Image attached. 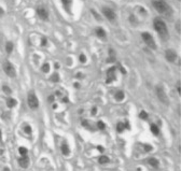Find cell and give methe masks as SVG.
Masks as SVG:
<instances>
[{"label": "cell", "instance_id": "obj_22", "mask_svg": "<svg viewBox=\"0 0 181 171\" xmlns=\"http://www.w3.org/2000/svg\"><path fill=\"white\" fill-rule=\"evenodd\" d=\"M51 81L52 82H55V83H57L59 82V75L57 73H54L51 75Z\"/></svg>", "mask_w": 181, "mask_h": 171}, {"label": "cell", "instance_id": "obj_3", "mask_svg": "<svg viewBox=\"0 0 181 171\" xmlns=\"http://www.w3.org/2000/svg\"><path fill=\"white\" fill-rule=\"evenodd\" d=\"M141 39L144 41L146 45L149 46L151 50H157V43H155V40H154V38L151 33H141Z\"/></svg>", "mask_w": 181, "mask_h": 171}, {"label": "cell", "instance_id": "obj_29", "mask_svg": "<svg viewBox=\"0 0 181 171\" xmlns=\"http://www.w3.org/2000/svg\"><path fill=\"white\" fill-rule=\"evenodd\" d=\"M24 130H25V132H27L28 134H31V127L30 126H25Z\"/></svg>", "mask_w": 181, "mask_h": 171}, {"label": "cell", "instance_id": "obj_24", "mask_svg": "<svg viewBox=\"0 0 181 171\" xmlns=\"http://www.w3.org/2000/svg\"><path fill=\"white\" fill-rule=\"evenodd\" d=\"M18 152H20V154H21L22 156H27V153H28L27 149H25V147H20V149H18Z\"/></svg>", "mask_w": 181, "mask_h": 171}, {"label": "cell", "instance_id": "obj_30", "mask_svg": "<svg viewBox=\"0 0 181 171\" xmlns=\"http://www.w3.org/2000/svg\"><path fill=\"white\" fill-rule=\"evenodd\" d=\"M46 44H48V39H46L45 37H43L41 39V45L42 46H45Z\"/></svg>", "mask_w": 181, "mask_h": 171}, {"label": "cell", "instance_id": "obj_21", "mask_svg": "<svg viewBox=\"0 0 181 171\" xmlns=\"http://www.w3.org/2000/svg\"><path fill=\"white\" fill-rule=\"evenodd\" d=\"M150 129H151V132H152L153 134L159 136V134H160V129H159V127H157L155 124H152L151 127H150Z\"/></svg>", "mask_w": 181, "mask_h": 171}, {"label": "cell", "instance_id": "obj_1", "mask_svg": "<svg viewBox=\"0 0 181 171\" xmlns=\"http://www.w3.org/2000/svg\"><path fill=\"white\" fill-rule=\"evenodd\" d=\"M151 3H152L153 8L163 16L169 18L174 14L173 9L166 2V0H151Z\"/></svg>", "mask_w": 181, "mask_h": 171}, {"label": "cell", "instance_id": "obj_23", "mask_svg": "<svg viewBox=\"0 0 181 171\" xmlns=\"http://www.w3.org/2000/svg\"><path fill=\"white\" fill-rule=\"evenodd\" d=\"M2 90H3V92H4V93H5L7 95H10L11 93H12V90H11V88H10V87H9L8 85H3V86H2Z\"/></svg>", "mask_w": 181, "mask_h": 171}, {"label": "cell", "instance_id": "obj_13", "mask_svg": "<svg viewBox=\"0 0 181 171\" xmlns=\"http://www.w3.org/2000/svg\"><path fill=\"white\" fill-rule=\"evenodd\" d=\"M63 7L65 8L67 12H70V8H71V4H72V0H61Z\"/></svg>", "mask_w": 181, "mask_h": 171}, {"label": "cell", "instance_id": "obj_35", "mask_svg": "<svg viewBox=\"0 0 181 171\" xmlns=\"http://www.w3.org/2000/svg\"><path fill=\"white\" fill-rule=\"evenodd\" d=\"M1 137H2V134H1V131H0V140H1Z\"/></svg>", "mask_w": 181, "mask_h": 171}, {"label": "cell", "instance_id": "obj_4", "mask_svg": "<svg viewBox=\"0 0 181 171\" xmlns=\"http://www.w3.org/2000/svg\"><path fill=\"white\" fill-rule=\"evenodd\" d=\"M155 94H157V97L159 98V100H160L162 103H164V105H166V106H168L169 105L168 96L166 95L165 90L161 85H157V87H155Z\"/></svg>", "mask_w": 181, "mask_h": 171}, {"label": "cell", "instance_id": "obj_32", "mask_svg": "<svg viewBox=\"0 0 181 171\" xmlns=\"http://www.w3.org/2000/svg\"><path fill=\"white\" fill-rule=\"evenodd\" d=\"M3 14H4L3 9H1V8H0V17H2V16H3Z\"/></svg>", "mask_w": 181, "mask_h": 171}, {"label": "cell", "instance_id": "obj_2", "mask_svg": "<svg viewBox=\"0 0 181 171\" xmlns=\"http://www.w3.org/2000/svg\"><path fill=\"white\" fill-rule=\"evenodd\" d=\"M153 28L154 30L159 33V36L162 40H168L169 38V33H168V28L165 24V22L161 18H154L153 20Z\"/></svg>", "mask_w": 181, "mask_h": 171}, {"label": "cell", "instance_id": "obj_16", "mask_svg": "<svg viewBox=\"0 0 181 171\" xmlns=\"http://www.w3.org/2000/svg\"><path fill=\"white\" fill-rule=\"evenodd\" d=\"M98 162L99 164H101V165H106V164H108L110 162V158H109L108 156H106V155H101V156L99 157Z\"/></svg>", "mask_w": 181, "mask_h": 171}, {"label": "cell", "instance_id": "obj_26", "mask_svg": "<svg viewBox=\"0 0 181 171\" xmlns=\"http://www.w3.org/2000/svg\"><path fill=\"white\" fill-rule=\"evenodd\" d=\"M105 127H106V125L103 124V122H101V121H99V122L97 123V128H98V129H100V130H103V129H105Z\"/></svg>", "mask_w": 181, "mask_h": 171}, {"label": "cell", "instance_id": "obj_5", "mask_svg": "<svg viewBox=\"0 0 181 171\" xmlns=\"http://www.w3.org/2000/svg\"><path fill=\"white\" fill-rule=\"evenodd\" d=\"M101 12H103V16L106 17L109 22H111V23L115 22V20H116V13H115V11L112 8H109V7H103Z\"/></svg>", "mask_w": 181, "mask_h": 171}, {"label": "cell", "instance_id": "obj_31", "mask_svg": "<svg viewBox=\"0 0 181 171\" xmlns=\"http://www.w3.org/2000/svg\"><path fill=\"white\" fill-rule=\"evenodd\" d=\"M177 90H178V94H180V83H179V82L177 83Z\"/></svg>", "mask_w": 181, "mask_h": 171}, {"label": "cell", "instance_id": "obj_14", "mask_svg": "<svg viewBox=\"0 0 181 171\" xmlns=\"http://www.w3.org/2000/svg\"><path fill=\"white\" fill-rule=\"evenodd\" d=\"M13 49H14V45L11 41H8L7 43H5V52L7 54H11L13 52Z\"/></svg>", "mask_w": 181, "mask_h": 171}, {"label": "cell", "instance_id": "obj_25", "mask_svg": "<svg viewBox=\"0 0 181 171\" xmlns=\"http://www.w3.org/2000/svg\"><path fill=\"white\" fill-rule=\"evenodd\" d=\"M41 69H42V71H43L44 73L49 72V71H50V65H49V64H43V65H42V67H41Z\"/></svg>", "mask_w": 181, "mask_h": 171}, {"label": "cell", "instance_id": "obj_34", "mask_svg": "<svg viewBox=\"0 0 181 171\" xmlns=\"http://www.w3.org/2000/svg\"><path fill=\"white\" fill-rule=\"evenodd\" d=\"M58 68H59V65H58L57 62H56V64H55V69H58Z\"/></svg>", "mask_w": 181, "mask_h": 171}, {"label": "cell", "instance_id": "obj_8", "mask_svg": "<svg viewBox=\"0 0 181 171\" xmlns=\"http://www.w3.org/2000/svg\"><path fill=\"white\" fill-rule=\"evenodd\" d=\"M165 58H166V60L168 61V62H175V61L177 60L178 55L175 50L168 49L165 51Z\"/></svg>", "mask_w": 181, "mask_h": 171}, {"label": "cell", "instance_id": "obj_27", "mask_svg": "<svg viewBox=\"0 0 181 171\" xmlns=\"http://www.w3.org/2000/svg\"><path fill=\"white\" fill-rule=\"evenodd\" d=\"M140 118H142V119H147L148 118V114H147V112H144V111H141L139 114Z\"/></svg>", "mask_w": 181, "mask_h": 171}, {"label": "cell", "instance_id": "obj_10", "mask_svg": "<svg viewBox=\"0 0 181 171\" xmlns=\"http://www.w3.org/2000/svg\"><path fill=\"white\" fill-rule=\"evenodd\" d=\"M37 14L41 20H49V11H48L46 8H44V7H38Z\"/></svg>", "mask_w": 181, "mask_h": 171}, {"label": "cell", "instance_id": "obj_19", "mask_svg": "<svg viewBox=\"0 0 181 171\" xmlns=\"http://www.w3.org/2000/svg\"><path fill=\"white\" fill-rule=\"evenodd\" d=\"M124 92H122V90H119V92H116L114 95V98L118 100V101H121V100H123L124 99Z\"/></svg>", "mask_w": 181, "mask_h": 171}, {"label": "cell", "instance_id": "obj_7", "mask_svg": "<svg viewBox=\"0 0 181 171\" xmlns=\"http://www.w3.org/2000/svg\"><path fill=\"white\" fill-rule=\"evenodd\" d=\"M27 103H28V107L33 110H36L39 107V100H38V97L36 96L35 93H29L28 96H27Z\"/></svg>", "mask_w": 181, "mask_h": 171}, {"label": "cell", "instance_id": "obj_18", "mask_svg": "<svg viewBox=\"0 0 181 171\" xmlns=\"http://www.w3.org/2000/svg\"><path fill=\"white\" fill-rule=\"evenodd\" d=\"M148 164L150 165V166H152V167H154V168H157L159 167V160L157 159H155V158H149L148 159Z\"/></svg>", "mask_w": 181, "mask_h": 171}, {"label": "cell", "instance_id": "obj_6", "mask_svg": "<svg viewBox=\"0 0 181 171\" xmlns=\"http://www.w3.org/2000/svg\"><path fill=\"white\" fill-rule=\"evenodd\" d=\"M2 69H3L4 73L7 74L8 77H15V75H16V70H15V68H14V66H13L9 60H5L3 62V65H2Z\"/></svg>", "mask_w": 181, "mask_h": 171}, {"label": "cell", "instance_id": "obj_15", "mask_svg": "<svg viewBox=\"0 0 181 171\" xmlns=\"http://www.w3.org/2000/svg\"><path fill=\"white\" fill-rule=\"evenodd\" d=\"M125 128H129L128 123H125V124H123V123H119V124H118V126H116V129H118L119 132H122Z\"/></svg>", "mask_w": 181, "mask_h": 171}, {"label": "cell", "instance_id": "obj_33", "mask_svg": "<svg viewBox=\"0 0 181 171\" xmlns=\"http://www.w3.org/2000/svg\"><path fill=\"white\" fill-rule=\"evenodd\" d=\"M54 98H55V97H54L53 95H51V96L49 97V100H50V101H54Z\"/></svg>", "mask_w": 181, "mask_h": 171}, {"label": "cell", "instance_id": "obj_9", "mask_svg": "<svg viewBox=\"0 0 181 171\" xmlns=\"http://www.w3.org/2000/svg\"><path fill=\"white\" fill-rule=\"evenodd\" d=\"M115 77H116V68L115 67H110L107 70V80H106V82L111 83L115 80Z\"/></svg>", "mask_w": 181, "mask_h": 171}, {"label": "cell", "instance_id": "obj_20", "mask_svg": "<svg viewBox=\"0 0 181 171\" xmlns=\"http://www.w3.org/2000/svg\"><path fill=\"white\" fill-rule=\"evenodd\" d=\"M16 100L14 99V98H9L8 100H7V106L9 108H14V107L16 106Z\"/></svg>", "mask_w": 181, "mask_h": 171}, {"label": "cell", "instance_id": "obj_17", "mask_svg": "<svg viewBox=\"0 0 181 171\" xmlns=\"http://www.w3.org/2000/svg\"><path fill=\"white\" fill-rule=\"evenodd\" d=\"M61 150H62L63 155H65V156H67V155H69L70 150H69V147L67 145L66 143H64V144H63L62 147H61Z\"/></svg>", "mask_w": 181, "mask_h": 171}, {"label": "cell", "instance_id": "obj_12", "mask_svg": "<svg viewBox=\"0 0 181 171\" xmlns=\"http://www.w3.org/2000/svg\"><path fill=\"white\" fill-rule=\"evenodd\" d=\"M18 164H20V166L22 168H26L29 166V159L27 156H22L21 158H18Z\"/></svg>", "mask_w": 181, "mask_h": 171}, {"label": "cell", "instance_id": "obj_28", "mask_svg": "<svg viewBox=\"0 0 181 171\" xmlns=\"http://www.w3.org/2000/svg\"><path fill=\"white\" fill-rule=\"evenodd\" d=\"M79 59H80V61H81L82 64H84V62L86 61V56H85L84 54H81V55L79 56Z\"/></svg>", "mask_w": 181, "mask_h": 171}, {"label": "cell", "instance_id": "obj_11", "mask_svg": "<svg viewBox=\"0 0 181 171\" xmlns=\"http://www.w3.org/2000/svg\"><path fill=\"white\" fill-rule=\"evenodd\" d=\"M95 35L99 38V39H103V40H106L107 39V33L106 30L101 27H98V28L95 29Z\"/></svg>", "mask_w": 181, "mask_h": 171}]
</instances>
